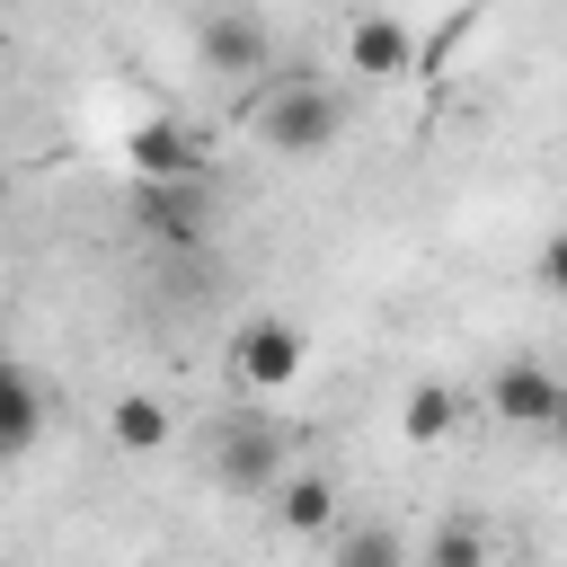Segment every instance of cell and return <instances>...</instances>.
<instances>
[{"instance_id":"obj_14","label":"cell","mask_w":567,"mask_h":567,"mask_svg":"<svg viewBox=\"0 0 567 567\" xmlns=\"http://www.w3.org/2000/svg\"><path fill=\"white\" fill-rule=\"evenodd\" d=\"M0 204H9V168H0Z\"/></svg>"},{"instance_id":"obj_9","label":"cell","mask_w":567,"mask_h":567,"mask_svg":"<svg viewBox=\"0 0 567 567\" xmlns=\"http://www.w3.org/2000/svg\"><path fill=\"white\" fill-rule=\"evenodd\" d=\"M106 434H115L124 452H159V443L177 434V416H168V399H151V390H124V399L106 408Z\"/></svg>"},{"instance_id":"obj_12","label":"cell","mask_w":567,"mask_h":567,"mask_svg":"<svg viewBox=\"0 0 567 567\" xmlns=\"http://www.w3.org/2000/svg\"><path fill=\"white\" fill-rule=\"evenodd\" d=\"M478 558H487V540H478L470 523H452V532H443V540L425 549V567H478Z\"/></svg>"},{"instance_id":"obj_11","label":"cell","mask_w":567,"mask_h":567,"mask_svg":"<svg viewBox=\"0 0 567 567\" xmlns=\"http://www.w3.org/2000/svg\"><path fill=\"white\" fill-rule=\"evenodd\" d=\"M452 416H461V399H452L443 381H416V390H408V408H399V425H408L416 443H443V434H452Z\"/></svg>"},{"instance_id":"obj_8","label":"cell","mask_w":567,"mask_h":567,"mask_svg":"<svg viewBox=\"0 0 567 567\" xmlns=\"http://www.w3.org/2000/svg\"><path fill=\"white\" fill-rule=\"evenodd\" d=\"M133 168L159 177V186H186V177L204 168V151H195L177 124H142V133H133Z\"/></svg>"},{"instance_id":"obj_10","label":"cell","mask_w":567,"mask_h":567,"mask_svg":"<svg viewBox=\"0 0 567 567\" xmlns=\"http://www.w3.org/2000/svg\"><path fill=\"white\" fill-rule=\"evenodd\" d=\"M35 425H44V399H35V381L0 354V461H9V452H27V443H35Z\"/></svg>"},{"instance_id":"obj_15","label":"cell","mask_w":567,"mask_h":567,"mask_svg":"<svg viewBox=\"0 0 567 567\" xmlns=\"http://www.w3.org/2000/svg\"><path fill=\"white\" fill-rule=\"evenodd\" d=\"M0 354H9V328H0Z\"/></svg>"},{"instance_id":"obj_7","label":"cell","mask_w":567,"mask_h":567,"mask_svg":"<svg viewBox=\"0 0 567 567\" xmlns=\"http://www.w3.org/2000/svg\"><path fill=\"white\" fill-rule=\"evenodd\" d=\"M266 496H275L284 532H328V523H337V487H328L319 470H284V478H275Z\"/></svg>"},{"instance_id":"obj_1","label":"cell","mask_w":567,"mask_h":567,"mask_svg":"<svg viewBox=\"0 0 567 567\" xmlns=\"http://www.w3.org/2000/svg\"><path fill=\"white\" fill-rule=\"evenodd\" d=\"M257 133H266V151H284V159H319V151L346 133V97H337L328 80H310V71H284V80L266 89V106H257Z\"/></svg>"},{"instance_id":"obj_4","label":"cell","mask_w":567,"mask_h":567,"mask_svg":"<svg viewBox=\"0 0 567 567\" xmlns=\"http://www.w3.org/2000/svg\"><path fill=\"white\" fill-rule=\"evenodd\" d=\"M301 354H310V337H301L292 319H248V328L230 337V363H239V381H248L257 399H275V390L301 372Z\"/></svg>"},{"instance_id":"obj_2","label":"cell","mask_w":567,"mask_h":567,"mask_svg":"<svg viewBox=\"0 0 567 567\" xmlns=\"http://www.w3.org/2000/svg\"><path fill=\"white\" fill-rule=\"evenodd\" d=\"M213 478L239 496H266L284 478V425L275 416H221L213 425Z\"/></svg>"},{"instance_id":"obj_13","label":"cell","mask_w":567,"mask_h":567,"mask_svg":"<svg viewBox=\"0 0 567 567\" xmlns=\"http://www.w3.org/2000/svg\"><path fill=\"white\" fill-rule=\"evenodd\" d=\"M346 558H363V567H390V558H399V540H390V532H346Z\"/></svg>"},{"instance_id":"obj_5","label":"cell","mask_w":567,"mask_h":567,"mask_svg":"<svg viewBox=\"0 0 567 567\" xmlns=\"http://www.w3.org/2000/svg\"><path fill=\"white\" fill-rule=\"evenodd\" d=\"M346 71H354V80H408V71H416V35H408L390 9H363V18L346 27Z\"/></svg>"},{"instance_id":"obj_6","label":"cell","mask_w":567,"mask_h":567,"mask_svg":"<svg viewBox=\"0 0 567 567\" xmlns=\"http://www.w3.org/2000/svg\"><path fill=\"white\" fill-rule=\"evenodd\" d=\"M204 62L230 71V80H257V71L275 62V44H266V27H257L248 9H213V18H204Z\"/></svg>"},{"instance_id":"obj_3","label":"cell","mask_w":567,"mask_h":567,"mask_svg":"<svg viewBox=\"0 0 567 567\" xmlns=\"http://www.w3.org/2000/svg\"><path fill=\"white\" fill-rule=\"evenodd\" d=\"M487 399H496V425H523V434H549V425L567 416V390H558V372H549V363H532V354L496 363Z\"/></svg>"}]
</instances>
